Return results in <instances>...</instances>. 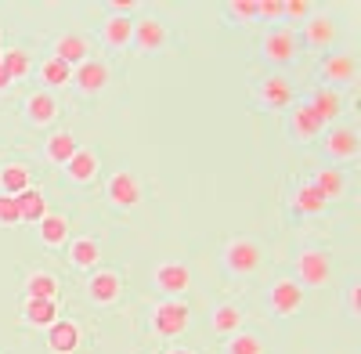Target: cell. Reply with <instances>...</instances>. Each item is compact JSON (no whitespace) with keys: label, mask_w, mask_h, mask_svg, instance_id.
<instances>
[{"label":"cell","mask_w":361,"mask_h":354,"mask_svg":"<svg viewBox=\"0 0 361 354\" xmlns=\"http://www.w3.org/2000/svg\"><path fill=\"white\" fill-rule=\"evenodd\" d=\"M224 260V271L231 275H253L260 268V246L253 239H246V235H238V239H231L221 253Z\"/></svg>","instance_id":"cell-3"},{"label":"cell","mask_w":361,"mask_h":354,"mask_svg":"<svg viewBox=\"0 0 361 354\" xmlns=\"http://www.w3.org/2000/svg\"><path fill=\"white\" fill-rule=\"evenodd\" d=\"M293 83L282 76V73H271L257 83V102L264 109H293Z\"/></svg>","instance_id":"cell-7"},{"label":"cell","mask_w":361,"mask_h":354,"mask_svg":"<svg viewBox=\"0 0 361 354\" xmlns=\"http://www.w3.org/2000/svg\"><path fill=\"white\" fill-rule=\"evenodd\" d=\"M22 217H18V202H15V195H4L0 192V224L4 228H11V224H18Z\"/></svg>","instance_id":"cell-35"},{"label":"cell","mask_w":361,"mask_h":354,"mask_svg":"<svg viewBox=\"0 0 361 354\" xmlns=\"http://www.w3.org/2000/svg\"><path fill=\"white\" fill-rule=\"evenodd\" d=\"M361 149V138L354 127H333L325 134V156H333V159H354Z\"/></svg>","instance_id":"cell-16"},{"label":"cell","mask_w":361,"mask_h":354,"mask_svg":"<svg viewBox=\"0 0 361 354\" xmlns=\"http://www.w3.org/2000/svg\"><path fill=\"white\" fill-rule=\"evenodd\" d=\"M293 210L296 214H322L325 210V199L314 192V185L311 181H304V185H296V192H293Z\"/></svg>","instance_id":"cell-33"},{"label":"cell","mask_w":361,"mask_h":354,"mask_svg":"<svg viewBox=\"0 0 361 354\" xmlns=\"http://www.w3.org/2000/svg\"><path fill=\"white\" fill-rule=\"evenodd\" d=\"M66 173H69L73 185H90L98 177V156L90 152V149H76L73 159L66 163Z\"/></svg>","instance_id":"cell-20"},{"label":"cell","mask_w":361,"mask_h":354,"mask_svg":"<svg viewBox=\"0 0 361 354\" xmlns=\"http://www.w3.org/2000/svg\"><path fill=\"white\" fill-rule=\"evenodd\" d=\"M15 202H18V217L22 221H33L37 224V221H44V214H51L47 210V199L37 188H25L22 195H15Z\"/></svg>","instance_id":"cell-31"},{"label":"cell","mask_w":361,"mask_h":354,"mask_svg":"<svg viewBox=\"0 0 361 354\" xmlns=\"http://www.w3.org/2000/svg\"><path fill=\"white\" fill-rule=\"evenodd\" d=\"M29 185H33V173H29L25 163H4L0 166V192L4 195H22Z\"/></svg>","instance_id":"cell-24"},{"label":"cell","mask_w":361,"mask_h":354,"mask_svg":"<svg viewBox=\"0 0 361 354\" xmlns=\"http://www.w3.org/2000/svg\"><path fill=\"white\" fill-rule=\"evenodd\" d=\"M130 37H134V22L127 18V15H112V18H105V25H102V40L109 44V47H127L130 44Z\"/></svg>","instance_id":"cell-26"},{"label":"cell","mask_w":361,"mask_h":354,"mask_svg":"<svg viewBox=\"0 0 361 354\" xmlns=\"http://www.w3.org/2000/svg\"><path fill=\"white\" fill-rule=\"evenodd\" d=\"M37 231H40V243L47 250H58L69 243V221L62 214H44V221H37Z\"/></svg>","instance_id":"cell-22"},{"label":"cell","mask_w":361,"mask_h":354,"mask_svg":"<svg viewBox=\"0 0 361 354\" xmlns=\"http://www.w3.org/2000/svg\"><path fill=\"white\" fill-rule=\"evenodd\" d=\"M347 311H350V318H361V282L347 286Z\"/></svg>","instance_id":"cell-39"},{"label":"cell","mask_w":361,"mask_h":354,"mask_svg":"<svg viewBox=\"0 0 361 354\" xmlns=\"http://www.w3.org/2000/svg\"><path fill=\"white\" fill-rule=\"evenodd\" d=\"M119 293H123V279H119V271H109V268L90 271V279H87V297H90V304L109 307V304L119 300Z\"/></svg>","instance_id":"cell-6"},{"label":"cell","mask_w":361,"mask_h":354,"mask_svg":"<svg viewBox=\"0 0 361 354\" xmlns=\"http://www.w3.org/2000/svg\"><path fill=\"white\" fill-rule=\"evenodd\" d=\"M282 15H289V18H296V22L311 18V0H286V4H282Z\"/></svg>","instance_id":"cell-36"},{"label":"cell","mask_w":361,"mask_h":354,"mask_svg":"<svg viewBox=\"0 0 361 354\" xmlns=\"http://www.w3.org/2000/svg\"><path fill=\"white\" fill-rule=\"evenodd\" d=\"M243 311H238L235 304H221L214 315H209V326H214V333H221V336H235L238 329H243Z\"/></svg>","instance_id":"cell-29"},{"label":"cell","mask_w":361,"mask_h":354,"mask_svg":"<svg viewBox=\"0 0 361 354\" xmlns=\"http://www.w3.org/2000/svg\"><path fill=\"white\" fill-rule=\"evenodd\" d=\"M66 246H69V250H66L69 264H73V268H80V271H94L98 264H102V243L90 239V235H83V239H73V243H66Z\"/></svg>","instance_id":"cell-14"},{"label":"cell","mask_w":361,"mask_h":354,"mask_svg":"<svg viewBox=\"0 0 361 354\" xmlns=\"http://www.w3.org/2000/svg\"><path fill=\"white\" fill-rule=\"evenodd\" d=\"M130 44H134L141 54H156V51H163V47H166V25H163L159 18H141V22H134V37H130Z\"/></svg>","instance_id":"cell-13"},{"label":"cell","mask_w":361,"mask_h":354,"mask_svg":"<svg viewBox=\"0 0 361 354\" xmlns=\"http://www.w3.org/2000/svg\"><path fill=\"white\" fill-rule=\"evenodd\" d=\"M282 4L286 0H257V18H282Z\"/></svg>","instance_id":"cell-37"},{"label":"cell","mask_w":361,"mask_h":354,"mask_svg":"<svg viewBox=\"0 0 361 354\" xmlns=\"http://www.w3.org/2000/svg\"><path fill=\"white\" fill-rule=\"evenodd\" d=\"M166 354H195V350H188V347H170Z\"/></svg>","instance_id":"cell-42"},{"label":"cell","mask_w":361,"mask_h":354,"mask_svg":"<svg viewBox=\"0 0 361 354\" xmlns=\"http://www.w3.org/2000/svg\"><path fill=\"white\" fill-rule=\"evenodd\" d=\"M357 76V62H354V54L340 51V54H329L325 62H322V80L325 87H336V83H350Z\"/></svg>","instance_id":"cell-17"},{"label":"cell","mask_w":361,"mask_h":354,"mask_svg":"<svg viewBox=\"0 0 361 354\" xmlns=\"http://www.w3.org/2000/svg\"><path fill=\"white\" fill-rule=\"evenodd\" d=\"M25 297L54 300V297H58V279H54L51 271H29V275H25Z\"/></svg>","instance_id":"cell-32"},{"label":"cell","mask_w":361,"mask_h":354,"mask_svg":"<svg viewBox=\"0 0 361 354\" xmlns=\"http://www.w3.org/2000/svg\"><path fill=\"white\" fill-rule=\"evenodd\" d=\"M267 307L275 318H293L300 307H304V286L296 279H279L267 289Z\"/></svg>","instance_id":"cell-4"},{"label":"cell","mask_w":361,"mask_h":354,"mask_svg":"<svg viewBox=\"0 0 361 354\" xmlns=\"http://www.w3.org/2000/svg\"><path fill=\"white\" fill-rule=\"evenodd\" d=\"M0 69H4L11 80H25L29 73H33V58H29L25 47H8V51H0Z\"/></svg>","instance_id":"cell-28"},{"label":"cell","mask_w":361,"mask_h":354,"mask_svg":"<svg viewBox=\"0 0 361 354\" xmlns=\"http://www.w3.org/2000/svg\"><path fill=\"white\" fill-rule=\"evenodd\" d=\"M25 120L33 127H51L58 120V98L51 91H37L25 98Z\"/></svg>","instance_id":"cell-15"},{"label":"cell","mask_w":361,"mask_h":354,"mask_svg":"<svg viewBox=\"0 0 361 354\" xmlns=\"http://www.w3.org/2000/svg\"><path fill=\"white\" fill-rule=\"evenodd\" d=\"M37 73H40L44 87H66V83H73V66H66L62 58H54V54L44 58V66ZM44 87H40V91H44Z\"/></svg>","instance_id":"cell-30"},{"label":"cell","mask_w":361,"mask_h":354,"mask_svg":"<svg viewBox=\"0 0 361 354\" xmlns=\"http://www.w3.org/2000/svg\"><path fill=\"white\" fill-rule=\"evenodd\" d=\"M83 343V329L76 326L73 318H58L54 326H47V347L54 354H73Z\"/></svg>","instance_id":"cell-12"},{"label":"cell","mask_w":361,"mask_h":354,"mask_svg":"<svg viewBox=\"0 0 361 354\" xmlns=\"http://www.w3.org/2000/svg\"><path fill=\"white\" fill-rule=\"evenodd\" d=\"M307 105L322 116V123H329V120H336V116L343 112V94L336 91V87H318Z\"/></svg>","instance_id":"cell-25"},{"label":"cell","mask_w":361,"mask_h":354,"mask_svg":"<svg viewBox=\"0 0 361 354\" xmlns=\"http://www.w3.org/2000/svg\"><path fill=\"white\" fill-rule=\"evenodd\" d=\"M109 8H112V11H134V8H137V0H112Z\"/></svg>","instance_id":"cell-40"},{"label":"cell","mask_w":361,"mask_h":354,"mask_svg":"<svg viewBox=\"0 0 361 354\" xmlns=\"http://www.w3.org/2000/svg\"><path fill=\"white\" fill-rule=\"evenodd\" d=\"M329 279H333V260H329L325 250H304L296 257V282L307 289H322Z\"/></svg>","instance_id":"cell-2"},{"label":"cell","mask_w":361,"mask_h":354,"mask_svg":"<svg viewBox=\"0 0 361 354\" xmlns=\"http://www.w3.org/2000/svg\"><path fill=\"white\" fill-rule=\"evenodd\" d=\"M8 83H11V76H8L4 69H0V91H4V87H8Z\"/></svg>","instance_id":"cell-41"},{"label":"cell","mask_w":361,"mask_h":354,"mask_svg":"<svg viewBox=\"0 0 361 354\" xmlns=\"http://www.w3.org/2000/svg\"><path fill=\"white\" fill-rule=\"evenodd\" d=\"M87 51H90V44L80 37V33H62L54 40V58H62L66 66H80V62H87Z\"/></svg>","instance_id":"cell-23"},{"label":"cell","mask_w":361,"mask_h":354,"mask_svg":"<svg viewBox=\"0 0 361 354\" xmlns=\"http://www.w3.org/2000/svg\"><path fill=\"white\" fill-rule=\"evenodd\" d=\"M152 282H156L159 293H166V297H180V293H188V286H192V271H188V264H180V260H163V264H156Z\"/></svg>","instance_id":"cell-5"},{"label":"cell","mask_w":361,"mask_h":354,"mask_svg":"<svg viewBox=\"0 0 361 354\" xmlns=\"http://www.w3.org/2000/svg\"><path fill=\"white\" fill-rule=\"evenodd\" d=\"M22 322L33 329H47L58 322V300H37V297H25L22 304Z\"/></svg>","instance_id":"cell-18"},{"label":"cell","mask_w":361,"mask_h":354,"mask_svg":"<svg viewBox=\"0 0 361 354\" xmlns=\"http://www.w3.org/2000/svg\"><path fill=\"white\" fill-rule=\"evenodd\" d=\"M224 354H264V340L250 329H238L235 336H228Z\"/></svg>","instance_id":"cell-34"},{"label":"cell","mask_w":361,"mask_h":354,"mask_svg":"<svg viewBox=\"0 0 361 354\" xmlns=\"http://www.w3.org/2000/svg\"><path fill=\"white\" fill-rule=\"evenodd\" d=\"M260 51H264V58L271 66H286V62L296 58V33L293 29H271V33L264 37V44H260Z\"/></svg>","instance_id":"cell-10"},{"label":"cell","mask_w":361,"mask_h":354,"mask_svg":"<svg viewBox=\"0 0 361 354\" xmlns=\"http://www.w3.org/2000/svg\"><path fill=\"white\" fill-rule=\"evenodd\" d=\"M311 185H314V192L329 202V199H343L347 177H343V170H336V166H322V170L311 177Z\"/></svg>","instance_id":"cell-21"},{"label":"cell","mask_w":361,"mask_h":354,"mask_svg":"<svg viewBox=\"0 0 361 354\" xmlns=\"http://www.w3.org/2000/svg\"><path fill=\"white\" fill-rule=\"evenodd\" d=\"M152 333L156 336H180L188 329V322H192V311H188V304H180V300H163V304H156L152 307Z\"/></svg>","instance_id":"cell-1"},{"label":"cell","mask_w":361,"mask_h":354,"mask_svg":"<svg viewBox=\"0 0 361 354\" xmlns=\"http://www.w3.org/2000/svg\"><path fill=\"white\" fill-rule=\"evenodd\" d=\"M80 149V145L73 141V134H66V130H54L51 138H47V145H44V156L54 163V166H66L69 159H73V152Z\"/></svg>","instance_id":"cell-27"},{"label":"cell","mask_w":361,"mask_h":354,"mask_svg":"<svg viewBox=\"0 0 361 354\" xmlns=\"http://www.w3.org/2000/svg\"><path fill=\"white\" fill-rule=\"evenodd\" d=\"M340 37V29H336V22L329 18V15H311L307 22H304V40H307V47H329Z\"/></svg>","instance_id":"cell-19"},{"label":"cell","mask_w":361,"mask_h":354,"mask_svg":"<svg viewBox=\"0 0 361 354\" xmlns=\"http://www.w3.org/2000/svg\"><path fill=\"white\" fill-rule=\"evenodd\" d=\"M289 134H293V141H300V145H311L314 138L325 134V123H322V116H318L311 105H293V109H289Z\"/></svg>","instance_id":"cell-8"},{"label":"cell","mask_w":361,"mask_h":354,"mask_svg":"<svg viewBox=\"0 0 361 354\" xmlns=\"http://www.w3.org/2000/svg\"><path fill=\"white\" fill-rule=\"evenodd\" d=\"M105 192H109V199H112L116 206H123V210H130V206L141 202V181H137L130 170H116V173L109 177Z\"/></svg>","instance_id":"cell-11"},{"label":"cell","mask_w":361,"mask_h":354,"mask_svg":"<svg viewBox=\"0 0 361 354\" xmlns=\"http://www.w3.org/2000/svg\"><path fill=\"white\" fill-rule=\"evenodd\" d=\"M228 11L235 15V18H257V0H231V4H228Z\"/></svg>","instance_id":"cell-38"},{"label":"cell","mask_w":361,"mask_h":354,"mask_svg":"<svg viewBox=\"0 0 361 354\" xmlns=\"http://www.w3.org/2000/svg\"><path fill=\"white\" fill-rule=\"evenodd\" d=\"M109 80H112V73H109V66L102 62V58H87V62H80V66L73 69V83L80 87L83 94H98V91H105Z\"/></svg>","instance_id":"cell-9"}]
</instances>
